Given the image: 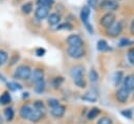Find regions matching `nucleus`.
<instances>
[{"instance_id":"obj_1","label":"nucleus","mask_w":134,"mask_h":124,"mask_svg":"<svg viewBox=\"0 0 134 124\" xmlns=\"http://www.w3.org/2000/svg\"><path fill=\"white\" fill-rule=\"evenodd\" d=\"M84 76H85V68L82 65L73 66L70 69V77L72 78L74 84L80 89H84L87 85Z\"/></svg>"},{"instance_id":"obj_2","label":"nucleus","mask_w":134,"mask_h":124,"mask_svg":"<svg viewBox=\"0 0 134 124\" xmlns=\"http://www.w3.org/2000/svg\"><path fill=\"white\" fill-rule=\"evenodd\" d=\"M31 73H32V69H31L30 66L20 65L15 69V71L13 73V77L17 80L26 81V80L31 78Z\"/></svg>"},{"instance_id":"obj_3","label":"nucleus","mask_w":134,"mask_h":124,"mask_svg":"<svg viewBox=\"0 0 134 124\" xmlns=\"http://www.w3.org/2000/svg\"><path fill=\"white\" fill-rule=\"evenodd\" d=\"M99 9H102L103 11H112L114 13L115 10H117L119 8V3L116 0H100L99 4H98Z\"/></svg>"},{"instance_id":"obj_4","label":"nucleus","mask_w":134,"mask_h":124,"mask_svg":"<svg viewBox=\"0 0 134 124\" xmlns=\"http://www.w3.org/2000/svg\"><path fill=\"white\" fill-rule=\"evenodd\" d=\"M124 30V24L121 21H115L108 29H106V34L109 38H117Z\"/></svg>"},{"instance_id":"obj_5","label":"nucleus","mask_w":134,"mask_h":124,"mask_svg":"<svg viewBox=\"0 0 134 124\" xmlns=\"http://www.w3.org/2000/svg\"><path fill=\"white\" fill-rule=\"evenodd\" d=\"M115 21H116V16H115V14L112 13V11H108V13H105V14L100 17V19H99V25L106 30V29H108Z\"/></svg>"},{"instance_id":"obj_6","label":"nucleus","mask_w":134,"mask_h":124,"mask_svg":"<svg viewBox=\"0 0 134 124\" xmlns=\"http://www.w3.org/2000/svg\"><path fill=\"white\" fill-rule=\"evenodd\" d=\"M66 53L73 59H81L86 55V50L84 47H68L66 49Z\"/></svg>"},{"instance_id":"obj_7","label":"nucleus","mask_w":134,"mask_h":124,"mask_svg":"<svg viewBox=\"0 0 134 124\" xmlns=\"http://www.w3.org/2000/svg\"><path fill=\"white\" fill-rule=\"evenodd\" d=\"M65 42L68 45V47H84V40L82 39L81 35L75 33L69 34L66 38Z\"/></svg>"},{"instance_id":"obj_8","label":"nucleus","mask_w":134,"mask_h":124,"mask_svg":"<svg viewBox=\"0 0 134 124\" xmlns=\"http://www.w3.org/2000/svg\"><path fill=\"white\" fill-rule=\"evenodd\" d=\"M114 97H115V100L118 102V103H127L128 100H129V97H130V92L127 91L125 88L120 86L116 90V92L114 93Z\"/></svg>"},{"instance_id":"obj_9","label":"nucleus","mask_w":134,"mask_h":124,"mask_svg":"<svg viewBox=\"0 0 134 124\" xmlns=\"http://www.w3.org/2000/svg\"><path fill=\"white\" fill-rule=\"evenodd\" d=\"M49 10L50 8L48 7H44V6H37V8L35 9V17L36 19L42 21L44 19H47V17L49 16Z\"/></svg>"},{"instance_id":"obj_10","label":"nucleus","mask_w":134,"mask_h":124,"mask_svg":"<svg viewBox=\"0 0 134 124\" xmlns=\"http://www.w3.org/2000/svg\"><path fill=\"white\" fill-rule=\"evenodd\" d=\"M44 116H45V110L32 107V110H31V114H30V117H29L28 120L31 123H38V122H40L44 118Z\"/></svg>"},{"instance_id":"obj_11","label":"nucleus","mask_w":134,"mask_h":124,"mask_svg":"<svg viewBox=\"0 0 134 124\" xmlns=\"http://www.w3.org/2000/svg\"><path fill=\"white\" fill-rule=\"evenodd\" d=\"M66 113V106L63 105V104H60L53 108H50V115L53 117V118H57V119H61L64 117Z\"/></svg>"},{"instance_id":"obj_12","label":"nucleus","mask_w":134,"mask_h":124,"mask_svg":"<svg viewBox=\"0 0 134 124\" xmlns=\"http://www.w3.org/2000/svg\"><path fill=\"white\" fill-rule=\"evenodd\" d=\"M121 84H122V88H125L130 93L133 92L134 91V75L130 74V75L125 76Z\"/></svg>"},{"instance_id":"obj_13","label":"nucleus","mask_w":134,"mask_h":124,"mask_svg":"<svg viewBox=\"0 0 134 124\" xmlns=\"http://www.w3.org/2000/svg\"><path fill=\"white\" fill-rule=\"evenodd\" d=\"M31 110H32V107L28 104H23L20 106L19 108V116L21 117V119L23 120H28L29 117H30V114H31Z\"/></svg>"},{"instance_id":"obj_14","label":"nucleus","mask_w":134,"mask_h":124,"mask_svg":"<svg viewBox=\"0 0 134 124\" xmlns=\"http://www.w3.org/2000/svg\"><path fill=\"white\" fill-rule=\"evenodd\" d=\"M90 15H91V9L87 5H84L81 8V11H80V19H81V21H82L83 24L89 23Z\"/></svg>"},{"instance_id":"obj_15","label":"nucleus","mask_w":134,"mask_h":124,"mask_svg":"<svg viewBox=\"0 0 134 124\" xmlns=\"http://www.w3.org/2000/svg\"><path fill=\"white\" fill-rule=\"evenodd\" d=\"M47 22L50 26H58L61 23V14L58 13H50L47 17Z\"/></svg>"},{"instance_id":"obj_16","label":"nucleus","mask_w":134,"mask_h":124,"mask_svg":"<svg viewBox=\"0 0 134 124\" xmlns=\"http://www.w3.org/2000/svg\"><path fill=\"white\" fill-rule=\"evenodd\" d=\"M96 50L98 52H108L110 50H112V48L109 46L108 42L104 39H99L96 42Z\"/></svg>"},{"instance_id":"obj_17","label":"nucleus","mask_w":134,"mask_h":124,"mask_svg":"<svg viewBox=\"0 0 134 124\" xmlns=\"http://www.w3.org/2000/svg\"><path fill=\"white\" fill-rule=\"evenodd\" d=\"M44 75H45V72H44V69L43 68H35L32 73H31V79L34 82L36 81H39V80H42L44 79Z\"/></svg>"},{"instance_id":"obj_18","label":"nucleus","mask_w":134,"mask_h":124,"mask_svg":"<svg viewBox=\"0 0 134 124\" xmlns=\"http://www.w3.org/2000/svg\"><path fill=\"white\" fill-rule=\"evenodd\" d=\"M34 90L37 94L39 95H42L45 90H46V82H45V79H42V80H39V81H36L34 82Z\"/></svg>"},{"instance_id":"obj_19","label":"nucleus","mask_w":134,"mask_h":124,"mask_svg":"<svg viewBox=\"0 0 134 124\" xmlns=\"http://www.w3.org/2000/svg\"><path fill=\"white\" fill-rule=\"evenodd\" d=\"M124 77H125V75H124V72L122 71H116L113 74V78H112L113 79V84L115 86L121 84L122 83V80H124Z\"/></svg>"},{"instance_id":"obj_20","label":"nucleus","mask_w":134,"mask_h":124,"mask_svg":"<svg viewBox=\"0 0 134 124\" xmlns=\"http://www.w3.org/2000/svg\"><path fill=\"white\" fill-rule=\"evenodd\" d=\"M3 113H4L5 120H6L7 122H10V121L14 120V118H15V109H14V107L7 106V107L4 108V111H3Z\"/></svg>"},{"instance_id":"obj_21","label":"nucleus","mask_w":134,"mask_h":124,"mask_svg":"<svg viewBox=\"0 0 134 124\" xmlns=\"http://www.w3.org/2000/svg\"><path fill=\"white\" fill-rule=\"evenodd\" d=\"M100 111H102V110H100L98 107H92V108L89 109L88 113H87V119L90 120V121L96 119V118L99 116Z\"/></svg>"},{"instance_id":"obj_22","label":"nucleus","mask_w":134,"mask_h":124,"mask_svg":"<svg viewBox=\"0 0 134 124\" xmlns=\"http://www.w3.org/2000/svg\"><path fill=\"white\" fill-rule=\"evenodd\" d=\"M10 101H12V96L8 91H5L0 95V104L7 105V104H9Z\"/></svg>"},{"instance_id":"obj_23","label":"nucleus","mask_w":134,"mask_h":124,"mask_svg":"<svg viewBox=\"0 0 134 124\" xmlns=\"http://www.w3.org/2000/svg\"><path fill=\"white\" fill-rule=\"evenodd\" d=\"M32 10H34V4L31 1H27L24 4H22V6H21V11L24 15H29Z\"/></svg>"},{"instance_id":"obj_24","label":"nucleus","mask_w":134,"mask_h":124,"mask_svg":"<svg viewBox=\"0 0 134 124\" xmlns=\"http://www.w3.org/2000/svg\"><path fill=\"white\" fill-rule=\"evenodd\" d=\"M54 4H55L54 0H36V5L37 6H44V7L51 8Z\"/></svg>"},{"instance_id":"obj_25","label":"nucleus","mask_w":134,"mask_h":124,"mask_svg":"<svg viewBox=\"0 0 134 124\" xmlns=\"http://www.w3.org/2000/svg\"><path fill=\"white\" fill-rule=\"evenodd\" d=\"M6 88L12 91V92H16V91H19V90H22L23 86L18 83V82H15V81H7L6 82Z\"/></svg>"},{"instance_id":"obj_26","label":"nucleus","mask_w":134,"mask_h":124,"mask_svg":"<svg viewBox=\"0 0 134 124\" xmlns=\"http://www.w3.org/2000/svg\"><path fill=\"white\" fill-rule=\"evenodd\" d=\"M57 30H66V31H71L73 30V25L70 22H64V23H60L57 28Z\"/></svg>"},{"instance_id":"obj_27","label":"nucleus","mask_w":134,"mask_h":124,"mask_svg":"<svg viewBox=\"0 0 134 124\" xmlns=\"http://www.w3.org/2000/svg\"><path fill=\"white\" fill-rule=\"evenodd\" d=\"M64 82V77L63 76H55L51 79V84L53 89H59Z\"/></svg>"},{"instance_id":"obj_28","label":"nucleus","mask_w":134,"mask_h":124,"mask_svg":"<svg viewBox=\"0 0 134 124\" xmlns=\"http://www.w3.org/2000/svg\"><path fill=\"white\" fill-rule=\"evenodd\" d=\"M89 80L92 82V83H94V82H96L97 80H98V78H99V75H98V73H97V71L94 69V68H91L90 69V71H89Z\"/></svg>"},{"instance_id":"obj_29","label":"nucleus","mask_w":134,"mask_h":124,"mask_svg":"<svg viewBox=\"0 0 134 124\" xmlns=\"http://www.w3.org/2000/svg\"><path fill=\"white\" fill-rule=\"evenodd\" d=\"M8 53L3 50V49H0V67L1 66H4L7 61H8Z\"/></svg>"},{"instance_id":"obj_30","label":"nucleus","mask_w":134,"mask_h":124,"mask_svg":"<svg viewBox=\"0 0 134 124\" xmlns=\"http://www.w3.org/2000/svg\"><path fill=\"white\" fill-rule=\"evenodd\" d=\"M132 44H134V42H133V41L129 40L128 38H122V39H120V40H119V42H118V47L124 48V47L130 46V45H132Z\"/></svg>"},{"instance_id":"obj_31","label":"nucleus","mask_w":134,"mask_h":124,"mask_svg":"<svg viewBox=\"0 0 134 124\" xmlns=\"http://www.w3.org/2000/svg\"><path fill=\"white\" fill-rule=\"evenodd\" d=\"M60 100L57 99V98H48L47 99V105L50 107V108H53L58 105H60Z\"/></svg>"},{"instance_id":"obj_32","label":"nucleus","mask_w":134,"mask_h":124,"mask_svg":"<svg viewBox=\"0 0 134 124\" xmlns=\"http://www.w3.org/2000/svg\"><path fill=\"white\" fill-rule=\"evenodd\" d=\"M96 124H113V121H112V119H111L110 117L103 116V117H100V118L97 120Z\"/></svg>"},{"instance_id":"obj_33","label":"nucleus","mask_w":134,"mask_h":124,"mask_svg":"<svg viewBox=\"0 0 134 124\" xmlns=\"http://www.w3.org/2000/svg\"><path fill=\"white\" fill-rule=\"evenodd\" d=\"M32 107L34 108H38V109H42V110H45V108H46L45 103L42 100H36V101H34Z\"/></svg>"},{"instance_id":"obj_34","label":"nucleus","mask_w":134,"mask_h":124,"mask_svg":"<svg viewBox=\"0 0 134 124\" xmlns=\"http://www.w3.org/2000/svg\"><path fill=\"white\" fill-rule=\"evenodd\" d=\"M99 0H87V6L90 9H96L98 7Z\"/></svg>"},{"instance_id":"obj_35","label":"nucleus","mask_w":134,"mask_h":124,"mask_svg":"<svg viewBox=\"0 0 134 124\" xmlns=\"http://www.w3.org/2000/svg\"><path fill=\"white\" fill-rule=\"evenodd\" d=\"M127 58H128V61L132 65H134V47L130 48L127 52Z\"/></svg>"},{"instance_id":"obj_36","label":"nucleus","mask_w":134,"mask_h":124,"mask_svg":"<svg viewBox=\"0 0 134 124\" xmlns=\"http://www.w3.org/2000/svg\"><path fill=\"white\" fill-rule=\"evenodd\" d=\"M82 98V100H84V101H88V102H95L96 101V96H91L90 95V93H87L86 95H84V96H82L81 97Z\"/></svg>"},{"instance_id":"obj_37","label":"nucleus","mask_w":134,"mask_h":124,"mask_svg":"<svg viewBox=\"0 0 134 124\" xmlns=\"http://www.w3.org/2000/svg\"><path fill=\"white\" fill-rule=\"evenodd\" d=\"M19 58H20V54L19 53H17V52H15L14 54H13V56L10 57V58H8V63H9V66H13V65H15L18 60H19Z\"/></svg>"},{"instance_id":"obj_38","label":"nucleus","mask_w":134,"mask_h":124,"mask_svg":"<svg viewBox=\"0 0 134 124\" xmlns=\"http://www.w3.org/2000/svg\"><path fill=\"white\" fill-rule=\"evenodd\" d=\"M120 115L122 117H125L126 119H129V120H131L132 117H133V114H132V110L131 109H122L120 111Z\"/></svg>"},{"instance_id":"obj_39","label":"nucleus","mask_w":134,"mask_h":124,"mask_svg":"<svg viewBox=\"0 0 134 124\" xmlns=\"http://www.w3.org/2000/svg\"><path fill=\"white\" fill-rule=\"evenodd\" d=\"M35 54L37 56H39V57H42V56H44L46 54V49L45 48H42V47H39V48H37L35 50Z\"/></svg>"},{"instance_id":"obj_40","label":"nucleus","mask_w":134,"mask_h":124,"mask_svg":"<svg viewBox=\"0 0 134 124\" xmlns=\"http://www.w3.org/2000/svg\"><path fill=\"white\" fill-rule=\"evenodd\" d=\"M84 26H85L86 30L88 31V33H90V34H93V33H94L93 26H92V24H91L90 22H89V23H87V24H84Z\"/></svg>"},{"instance_id":"obj_41","label":"nucleus","mask_w":134,"mask_h":124,"mask_svg":"<svg viewBox=\"0 0 134 124\" xmlns=\"http://www.w3.org/2000/svg\"><path fill=\"white\" fill-rule=\"evenodd\" d=\"M130 33H131L132 35H134V18L132 19L131 24H130Z\"/></svg>"},{"instance_id":"obj_42","label":"nucleus","mask_w":134,"mask_h":124,"mask_svg":"<svg viewBox=\"0 0 134 124\" xmlns=\"http://www.w3.org/2000/svg\"><path fill=\"white\" fill-rule=\"evenodd\" d=\"M29 97V93L28 92H25V93H23V95H22V98L24 99V98H28Z\"/></svg>"},{"instance_id":"obj_43","label":"nucleus","mask_w":134,"mask_h":124,"mask_svg":"<svg viewBox=\"0 0 134 124\" xmlns=\"http://www.w3.org/2000/svg\"><path fill=\"white\" fill-rule=\"evenodd\" d=\"M0 80H1V81H3V82H7V81H6V78H5L2 74H0Z\"/></svg>"},{"instance_id":"obj_44","label":"nucleus","mask_w":134,"mask_h":124,"mask_svg":"<svg viewBox=\"0 0 134 124\" xmlns=\"http://www.w3.org/2000/svg\"><path fill=\"white\" fill-rule=\"evenodd\" d=\"M4 123V119H3V117L0 115V124H3Z\"/></svg>"},{"instance_id":"obj_45","label":"nucleus","mask_w":134,"mask_h":124,"mask_svg":"<svg viewBox=\"0 0 134 124\" xmlns=\"http://www.w3.org/2000/svg\"><path fill=\"white\" fill-rule=\"evenodd\" d=\"M116 1H120V0H116Z\"/></svg>"}]
</instances>
